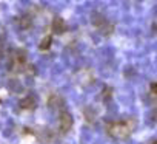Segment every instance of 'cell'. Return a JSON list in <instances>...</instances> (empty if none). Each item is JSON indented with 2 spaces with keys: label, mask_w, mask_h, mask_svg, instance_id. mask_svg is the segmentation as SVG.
Wrapping results in <instances>:
<instances>
[{
  "label": "cell",
  "mask_w": 157,
  "mask_h": 144,
  "mask_svg": "<svg viewBox=\"0 0 157 144\" xmlns=\"http://www.w3.org/2000/svg\"><path fill=\"white\" fill-rule=\"evenodd\" d=\"M31 23H33V20H31V17H28V16H23V17L20 19V27H22L23 30L29 28V27H31Z\"/></svg>",
  "instance_id": "cell-7"
},
{
  "label": "cell",
  "mask_w": 157,
  "mask_h": 144,
  "mask_svg": "<svg viewBox=\"0 0 157 144\" xmlns=\"http://www.w3.org/2000/svg\"><path fill=\"white\" fill-rule=\"evenodd\" d=\"M59 127L62 130V133H68L72 127V116L68 112H62L60 118H59Z\"/></svg>",
  "instance_id": "cell-3"
},
{
  "label": "cell",
  "mask_w": 157,
  "mask_h": 144,
  "mask_svg": "<svg viewBox=\"0 0 157 144\" xmlns=\"http://www.w3.org/2000/svg\"><path fill=\"white\" fill-rule=\"evenodd\" d=\"M132 125L131 121H119V122H111L108 125V135L113 136L114 139H125L131 135Z\"/></svg>",
  "instance_id": "cell-1"
},
{
  "label": "cell",
  "mask_w": 157,
  "mask_h": 144,
  "mask_svg": "<svg viewBox=\"0 0 157 144\" xmlns=\"http://www.w3.org/2000/svg\"><path fill=\"white\" fill-rule=\"evenodd\" d=\"M66 23H65V20L62 19V17H54V20H52V31L56 33V34H63L65 31H66Z\"/></svg>",
  "instance_id": "cell-4"
},
{
  "label": "cell",
  "mask_w": 157,
  "mask_h": 144,
  "mask_svg": "<svg viewBox=\"0 0 157 144\" xmlns=\"http://www.w3.org/2000/svg\"><path fill=\"white\" fill-rule=\"evenodd\" d=\"M26 64V53L25 50H14L11 59V70H22Z\"/></svg>",
  "instance_id": "cell-2"
},
{
  "label": "cell",
  "mask_w": 157,
  "mask_h": 144,
  "mask_svg": "<svg viewBox=\"0 0 157 144\" xmlns=\"http://www.w3.org/2000/svg\"><path fill=\"white\" fill-rule=\"evenodd\" d=\"M36 98L34 96H26V98H23L22 101H20V107L23 109V110H33V109H36Z\"/></svg>",
  "instance_id": "cell-5"
},
{
  "label": "cell",
  "mask_w": 157,
  "mask_h": 144,
  "mask_svg": "<svg viewBox=\"0 0 157 144\" xmlns=\"http://www.w3.org/2000/svg\"><path fill=\"white\" fill-rule=\"evenodd\" d=\"M51 43H52V37H51V36H45V37L42 39L39 48H40L42 51H45V50H48V48L51 47Z\"/></svg>",
  "instance_id": "cell-6"
},
{
  "label": "cell",
  "mask_w": 157,
  "mask_h": 144,
  "mask_svg": "<svg viewBox=\"0 0 157 144\" xmlns=\"http://www.w3.org/2000/svg\"><path fill=\"white\" fill-rule=\"evenodd\" d=\"M151 92H152V95L157 96V82H152L151 84Z\"/></svg>",
  "instance_id": "cell-8"
}]
</instances>
